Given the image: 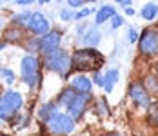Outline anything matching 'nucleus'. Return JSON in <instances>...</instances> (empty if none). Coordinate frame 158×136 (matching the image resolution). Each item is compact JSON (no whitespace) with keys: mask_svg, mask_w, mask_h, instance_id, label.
Segmentation results:
<instances>
[{"mask_svg":"<svg viewBox=\"0 0 158 136\" xmlns=\"http://www.w3.org/2000/svg\"><path fill=\"white\" fill-rule=\"evenodd\" d=\"M104 64V56L95 49H80L73 55L71 65L78 71H96Z\"/></svg>","mask_w":158,"mask_h":136,"instance_id":"nucleus-1","label":"nucleus"},{"mask_svg":"<svg viewBox=\"0 0 158 136\" xmlns=\"http://www.w3.org/2000/svg\"><path fill=\"white\" fill-rule=\"evenodd\" d=\"M22 107V94L15 91H7L0 96V120H9Z\"/></svg>","mask_w":158,"mask_h":136,"instance_id":"nucleus-2","label":"nucleus"},{"mask_svg":"<svg viewBox=\"0 0 158 136\" xmlns=\"http://www.w3.org/2000/svg\"><path fill=\"white\" fill-rule=\"evenodd\" d=\"M48 129L53 134H67L75 129V120L69 116V114H64V113H55L48 122Z\"/></svg>","mask_w":158,"mask_h":136,"instance_id":"nucleus-3","label":"nucleus"},{"mask_svg":"<svg viewBox=\"0 0 158 136\" xmlns=\"http://www.w3.org/2000/svg\"><path fill=\"white\" fill-rule=\"evenodd\" d=\"M46 67L49 71H55V73H60V75H67V71L71 69V58L67 56V53L64 51H53L46 56Z\"/></svg>","mask_w":158,"mask_h":136,"instance_id":"nucleus-4","label":"nucleus"},{"mask_svg":"<svg viewBox=\"0 0 158 136\" xmlns=\"http://www.w3.org/2000/svg\"><path fill=\"white\" fill-rule=\"evenodd\" d=\"M20 71H22V78L26 84L29 85L38 84V62L35 56H24L20 64Z\"/></svg>","mask_w":158,"mask_h":136,"instance_id":"nucleus-5","label":"nucleus"},{"mask_svg":"<svg viewBox=\"0 0 158 136\" xmlns=\"http://www.w3.org/2000/svg\"><path fill=\"white\" fill-rule=\"evenodd\" d=\"M138 44H140V51H142L145 56H155V55H158V31H155V29L143 31Z\"/></svg>","mask_w":158,"mask_h":136,"instance_id":"nucleus-6","label":"nucleus"},{"mask_svg":"<svg viewBox=\"0 0 158 136\" xmlns=\"http://www.w3.org/2000/svg\"><path fill=\"white\" fill-rule=\"evenodd\" d=\"M60 33L58 31H49L48 35H44L40 40H38V49L42 51V53H53V51H56L58 49V44H60Z\"/></svg>","mask_w":158,"mask_h":136,"instance_id":"nucleus-7","label":"nucleus"},{"mask_svg":"<svg viewBox=\"0 0 158 136\" xmlns=\"http://www.w3.org/2000/svg\"><path fill=\"white\" fill-rule=\"evenodd\" d=\"M27 27H29V31H33L35 35H48L49 33V22L44 18V15L35 13V15H31L29 20H27Z\"/></svg>","mask_w":158,"mask_h":136,"instance_id":"nucleus-8","label":"nucleus"},{"mask_svg":"<svg viewBox=\"0 0 158 136\" xmlns=\"http://www.w3.org/2000/svg\"><path fill=\"white\" fill-rule=\"evenodd\" d=\"M85 104H87V94H78V93H77V94L73 96V100L65 105V107H67V113L71 114V118H73V120L84 113Z\"/></svg>","mask_w":158,"mask_h":136,"instance_id":"nucleus-9","label":"nucleus"},{"mask_svg":"<svg viewBox=\"0 0 158 136\" xmlns=\"http://www.w3.org/2000/svg\"><path fill=\"white\" fill-rule=\"evenodd\" d=\"M129 93H131V98H133L138 105H142V107L149 105V94H147L145 87H143L140 82H135V84L131 85Z\"/></svg>","mask_w":158,"mask_h":136,"instance_id":"nucleus-10","label":"nucleus"},{"mask_svg":"<svg viewBox=\"0 0 158 136\" xmlns=\"http://www.w3.org/2000/svg\"><path fill=\"white\" fill-rule=\"evenodd\" d=\"M91 85H93V82L87 76H82V75L75 76L71 80V89L75 91V93H78V94H87L91 91Z\"/></svg>","mask_w":158,"mask_h":136,"instance_id":"nucleus-11","label":"nucleus"},{"mask_svg":"<svg viewBox=\"0 0 158 136\" xmlns=\"http://www.w3.org/2000/svg\"><path fill=\"white\" fill-rule=\"evenodd\" d=\"M116 80H118V71L116 69H111V71H107L106 75H104V89L107 91V93H111L113 91V85L116 84Z\"/></svg>","mask_w":158,"mask_h":136,"instance_id":"nucleus-12","label":"nucleus"},{"mask_svg":"<svg viewBox=\"0 0 158 136\" xmlns=\"http://www.w3.org/2000/svg\"><path fill=\"white\" fill-rule=\"evenodd\" d=\"M114 16V9L111 6H104L98 13H96V24H104L107 18H113Z\"/></svg>","mask_w":158,"mask_h":136,"instance_id":"nucleus-13","label":"nucleus"},{"mask_svg":"<svg viewBox=\"0 0 158 136\" xmlns=\"http://www.w3.org/2000/svg\"><path fill=\"white\" fill-rule=\"evenodd\" d=\"M56 113V107H55V104H44V105L40 107V111H38V116L42 118V120L48 122L53 114Z\"/></svg>","mask_w":158,"mask_h":136,"instance_id":"nucleus-14","label":"nucleus"},{"mask_svg":"<svg viewBox=\"0 0 158 136\" xmlns=\"http://www.w3.org/2000/svg\"><path fill=\"white\" fill-rule=\"evenodd\" d=\"M156 15H158V7L155 4H145V6H143V9H142L143 20H153Z\"/></svg>","mask_w":158,"mask_h":136,"instance_id":"nucleus-15","label":"nucleus"},{"mask_svg":"<svg viewBox=\"0 0 158 136\" xmlns=\"http://www.w3.org/2000/svg\"><path fill=\"white\" fill-rule=\"evenodd\" d=\"M75 94H77V93H75L73 89H67V91H64L62 94H60V98H58V102H60L62 105H67V104H69V102L73 100V96H75Z\"/></svg>","mask_w":158,"mask_h":136,"instance_id":"nucleus-16","label":"nucleus"},{"mask_svg":"<svg viewBox=\"0 0 158 136\" xmlns=\"http://www.w3.org/2000/svg\"><path fill=\"white\" fill-rule=\"evenodd\" d=\"M85 42L91 44V45L98 44V42H100V35H98V31H95V29L87 31V35H85Z\"/></svg>","mask_w":158,"mask_h":136,"instance_id":"nucleus-17","label":"nucleus"},{"mask_svg":"<svg viewBox=\"0 0 158 136\" xmlns=\"http://www.w3.org/2000/svg\"><path fill=\"white\" fill-rule=\"evenodd\" d=\"M149 122L153 125H158V102H155L149 107Z\"/></svg>","mask_w":158,"mask_h":136,"instance_id":"nucleus-18","label":"nucleus"},{"mask_svg":"<svg viewBox=\"0 0 158 136\" xmlns=\"http://www.w3.org/2000/svg\"><path fill=\"white\" fill-rule=\"evenodd\" d=\"M0 75L4 76V78H6V80L9 82V84H13V80H15V75H13V73H11L9 69H0Z\"/></svg>","mask_w":158,"mask_h":136,"instance_id":"nucleus-19","label":"nucleus"},{"mask_svg":"<svg viewBox=\"0 0 158 136\" xmlns=\"http://www.w3.org/2000/svg\"><path fill=\"white\" fill-rule=\"evenodd\" d=\"M136 38H138V35H136V31H135L133 27H131V29L127 31V40H129V42L133 44V42H136Z\"/></svg>","mask_w":158,"mask_h":136,"instance_id":"nucleus-20","label":"nucleus"},{"mask_svg":"<svg viewBox=\"0 0 158 136\" xmlns=\"http://www.w3.org/2000/svg\"><path fill=\"white\" fill-rule=\"evenodd\" d=\"M122 24H124V18H122V16H118V15L113 16V27H118V26H122Z\"/></svg>","mask_w":158,"mask_h":136,"instance_id":"nucleus-21","label":"nucleus"},{"mask_svg":"<svg viewBox=\"0 0 158 136\" xmlns=\"http://www.w3.org/2000/svg\"><path fill=\"white\" fill-rule=\"evenodd\" d=\"M89 13H91L89 9H82L80 13H77V15H75V18H84V16H87V15H89Z\"/></svg>","mask_w":158,"mask_h":136,"instance_id":"nucleus-22","label":"nucleus"},{"mask_svg":"<svg viewBox=\"0 0 158 136\" xmlns=\"http://www.w3.org/2000/svg\"><path fill=\"white\" fill-rule=\"evenodd\" d=\"M62 18H64V20H69V18H71V13H69L67 9H64V11H62Z\"/></svg>","mask_w":158,"mask_h":136,"instance_id":"nucleus-23","label":"nucleus"},{"mask_svg":"<svg viewBox=\"0 0 158 136\" xmlns=\"http://www.w3.org/2000/svg\"><path fill=\"white\" fill-rule=\"evenodd\" d=\"M69 6H71V7H80V6H82V2H73V0H71V2H69Z\"/></svg>","mask_w":158,"mask_h":136,"instance_id":"nucleus-24","label":"nucleus"},{"mask_svg":"<svg viewBox=\"0 0 158 136\" xmlns=\"http://www.w3.org/2000/svg\"><path fill=\"white\" fill-rule=\"evenodd\" d=\"M0 136H4V134H0Z\"/></svg>","mask_w":158,"mask_h":136,"instance_id":"nucleus-25","label":"nucleus"}]
</instances>
